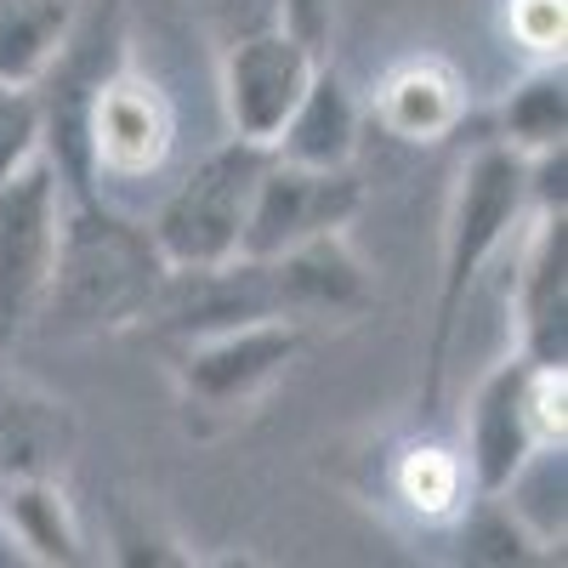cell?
Wrapping results in <instances>:
<instances>
[{
  "label": "cell",
  "mask_w": 568,
  "mask_h": 568,
  "mask_svg": "<svg viewBox=\"0 0 568 568\" xmlns=\"http://www.w3.org/2000/svg\"><path fill=\"white\" fill-rule=\"evenodd\" d=\"M524 216H529V160L506 149V142L471 149L455 171L444 240H438V296H433V329H426V353H420V420H433L444 409L449 347H455L471 284L500 256L511 227H524Z\"/></svg>",
  "instance_id": "obj_1"
},
{
  "label": "cell",
  "mask_w": 568,
  "mask_h": 568,
  "mask_svg": "<svg viewBox=\"0 0 568 568\" xmlns=\"http://www.w3.org/2000/svg\"><path fill=\"white\" fill-rule=\"evenodd\" d=\"M165 278V256L154 233L109 211L103 194L69 200L63 211V240H58V267L40 302V329L52 336H114L136 329L149 313L154 291Z\"/></svg>",
  "instance_id": "obj_2"
},
{
  "label": "cell",
  "mask_w": 568,
  "mask_h": 568,
  "mask_svg": "<svg viewBox=\"0 0 568 568\" xmlns=\"http://www.w3.org/2000/svg\"><path fill=\"white\" fill-rule=\"evenodd\" d=\"M125 7L120 0H80V18L69 40L58 45V58L40 69L34 103H40V154L58 165L69 200H91L98 182L85 165V109L98 98V85L125 63Z\"/></svg>",
  "instance_id": "obj_3"
},
{
  "label": "cell",
  "mask_w": 568,
  "mask_h": 568,
  "mask_svg": "<svg viewBox=\"0 0 568 568\" xmlns=\"http://www.w3.org/2000/svg\"><path fill=\"white\" fill-rule=\"evenodd\" d=\"M262 171H267V149L245 136H227L222 149H211L187 171L149 222L165 267H216L240 256Z\"/></svg>",
  "instance_id": "obj_4"
},
{
  "label": "cell",
  "mask_w": 568,
  "mask_h": 568,
  "mask_svg": "<svg viewBox=\"0 0 568 568\" xmlns=\"http://www.w3.org/2000/svg\"><path fill=\"white\" fill-rule=\"evenodd\" d=\"M307 347V324L291 318H251V324H227L211 336H194L171 353L176 393L194 415H251Z\"/></svg>",
  "instance_id": "obj_5"
},
{
  "label": "cell",
  "mask_w": 568,
  "mask_h": 568,
  "mask_svg": "<svg viewBox=\"0 0 568 568\" xmlns=\"http://www.w3.org/2000/svg\"><path fill=\"white\" fill-rule=\"evenodd\" d=\"M69 187L52 160H29L0 182V347L40 318L45 284L58 267Z\"/></svg>",
  "instance_id": "obj_6"
},
{
  "label": "cell",
  "mask_w": 568,
  "mask_h": 568,
  "mask_svg": "<svg viewBox=\"0 0 568 568\" xmlns=\"http://www.w3.org/2000/svg\"><path fill=\"white\" fill-rule=\"evenodd\" d=\"M176 149V103L171 91L136 69L131 58L98 85L85 109V165L91 182H149Z\"/></svg>",
  "instance_id": "obj_7"
},
{
  "label": "cell",
  "mask_w": 568,
  "mask_h": 568,
  "mask_svg": "<svg viewBox=\"0 0 568 568\" xmlns=\"http://www.w3.org/2000/svg\"><path fill=\"white\" fill-rule=\"evenodd\" d=\"M358 211H364V182L353 165L313 171V165L273 160L267 149V171L256 182L240 256H278L307 240H324V233H347Z\"/></svg>",
  "instance_id": "obj_8"
},
{
  "label": "cell",
  "mask_w": 568,
  "mask_h": 568,
  "mask_svg": "<svg viewBox=\"0 0 568 568\" xmlns=\"http://www.w3.org/2000/svg\"><path fill=\"white\" fill-rule=\"evenodd\" d=\"M318 63L324 58H313L307 45L296 34H284V29H262V34H245V40H227L222 45V80H216L222 85L227 131L273 149L284 114L296 109V98L307 91Z\"/></svg>",
  "instance_id": "obj_9"
},
{
  "label": "cell",
  "mask_w": 568,
  "mask_h": 568,
  "mask_svg": "<svg viewBox=\"0 0 568 568\" xmlns=\"http://www.w3.org/2000/svg\"><path fill=\"white\" fill-rule=\"evenodd\" d=\"M529 240L511 273V353L568 364V211H529Z\"/></svg>",
  "instance_id": "obj_10"
},
{
  "label": "cell",
  "mask_w": 568,
  "mask_h": 568,
  "mask_svg": "<svg viewBox=\"0 0 568 568\" xmlns=\"http://www.w3.org/2000/svg\"><path fill=\"white\" fill-rule=\"evenodd\" d=\"M529 358L511 353L506 364H495L478 387H471V404L460 415V455L471 471V489L478 495H500L517 466H524L540 438L529 426Z\"/></svg>",
  "instance_id": "obj_11"
},
{
  "label": "cell",
  "mask_w": 568,
  "mask_h": 568,
  "mask_svg": "<svg viewBox=\"0 0 568 568\" xmlns=\"http://www.w3.org/2000/svg\"><path fill=\"white\" fill-rule=\"evenodd\" d=\"M273 267V296H278V318L291 324H324V318H358L375 302V278L364 267V256L347 245V233H324L296 251L267 256Z\"/></svg>",
  "instance_id": "obj_12"
},
{
  "label": "cell",
  "mask_w": 568,
  "mask_h": 568,
  "mask_svg": "<svg viewBox=\"0 0 568 568\" xmlns=\"http://www.w3.org/2000/svg\"><path fill=\"white\" fill-rule=\"evenodd\" d=\"M369 109H375V125L387 136L409 142V149H433V142H444L466 125L471 98H466V74L449 58L415 52L375 80Z\"/></svg>",
  "instance_id": "obj_13"
},
{
  "label": "cell",
  "mask_w": 568,
  "mask_h": 568,
  "mask_svg": "<svg viewBox=\"0 0 568 568\" xmlns=\"http://www.w3.org/2000/svg\"><path fill=\"white\" fill-rule=\"evenodd\" d=\"M358 131H364V109L358 91L342 80L336 63H318L307 91L296 98V109L284 114L278 136H273V160L291 165H313V171H342L358 160Z\"/></svg>",
  "instance_id": "obj_14"
},
{
  "label": "cell",
  "mask_w": 568,
  "mask_h": 568,
  "mask_svg": "<svg viewBox=\"0 0 568 568\" xmlns=\"http://www.w3.org/2000/svg\"><path fill=\"white\" fill-rule=\"evenodd\" d=\"M387 495H393V506L409 517V524L449 529L478 489H471V471H466L460 444L409 438V444H398V455L387 466Z\"/></svg>",
  "instance_id": "obj_15"
},
{
  "label": "cell",
  "mask_w": 568,
  "mask_h": 568,
  "mask_svg": "<svg viewBox=\"0 0 568 568\" xmlns=\"http://www.w3.org/2000/svg\"><path fill=\"white\" fill-rule=\"evenodd\" d=\"M0 524L18 535V546L34 562H58L74 568L85 562V529L74 517V500L63 495V484H52L45 471H7L0 478Z\"/></svg>",
  "instance_id": "obj_16"
},
{
  "label": "cell",
  "mask_w": 568,
  "mask_h": 568,
  "mask_svg": "<svg viewBox=\"0 0 568 568\" xmlns=\"http://www.w3.org/2000/svg\"><path fill=\"white\" fill-rule=\"evenodd\" d=\"M524 160L546 149H568V74L562 63H529L500 98V136Z\"/></svg>",
  "instance_id": "obj_17"
},
{
  "label": "cell",
  "mask_w": 568,
  "mask_h": 568,
  "mask_svg": "<svg viewBox=\"0 0 568 568\" xmlns=\"http://www.w3.org/2000/svg\"><path fill=\"white\" fill-rule=\"evenodd\" d=\"M80 18V0H0V80L34 85Z\"/></svg>",
  "instance_id": "obj_18"
},
{
  "label": "cell",
  "mask_w": 568,
  "mask_h": 568,
  "mask_svg": "<svg viewBox=\"0 0 568 568\" xmlns=\"http://www.w3.org/2000/svg\"><path fill=\"white\" fill-rule=\"evenodd\" d=\"M500 29L529 63H562L568 0H500Z\"/></svg>",
  "instance_id": "obj_19"
},
{
  "label": "cell",
  "mask_w": 568,
  "mask_h": 568,
  "mask_svg": "<svg viewBox=\"0 0 568 568\" xmlns=\"http://www.w3.org/2000/svg\"><path fill=\"white\" fill-rule=\"evenodd\" d=\"M40 103H34V85H12L0 80V182L12 171H23L29 160H40Z\"/></svg>",
  "instance_id": "obj_20"
},
{
  "label": "cell",
  "mask_w": 568,
  "mask_h": 568,
  "mask_svg": "<svg viewBox=\"0 0 568 568\" xmlns=\"http://www.w3.org/2000/svg\"><path fill=\"white\" fill-rule=\"evenodd\" d=\"M200 7H205V23H211L216 45L278 29V0H200Z\"/></svg>",
  "instance_id": "obj_21"
},
{
  "label": "cell",
  "mask_w": 568,
  "mask_h": 568,
  "mask_svg": "<svg viewBox=\"0 0 568 568\" xmlns=\"http://www.w3.org/2000/svg\"><path fill=\"white\" fill-rule=\"evenodd\" d=\"M278 29L296 34L313 58H329V40H336V0H278Z\"/></svg>",
  "instance_id": "obj_22"
},
{
  "label": "cell",
  "mask_w": 568,
  "mask_h": 568,
  "mask_svg": "<svg viewBox=\"0 0 568 568\" xmlns=\"http://www.w3.org/2000/svg\"><path fill=\"white\" fill-rule=\"evenodd\" d=\"M114 557L142 568V562H187V551H176V540H165L160 529L136 524L131 511H114Z\"/></svg>",
  "instance_id": "obj_23"
},
{
  "label": "cell",
  "mask_w": 568,
  "mask_h": 568,
  "mask_svg": "<svg viewBox=\"0 0 568 568\" xmlns=\"http://www.w3.org/2000/svg\"><path fill=\"white\" fill-rule=\"evenodd\" d=\"M0 478H7V471H0Z\"/></svg>",
  "instance_id": "obj_24"
}]
</instances>
